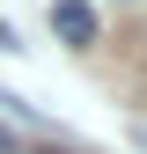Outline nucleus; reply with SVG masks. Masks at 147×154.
<instances>
[{
  "label": "nucleus",
  "instance_id": "obj_1",
  "mask_svg": "<svg viewBox=\"0 0 147 154\" xmlns=\"http://www.w3.org/2000/svg\"><path fill=\"white\" fill-rule=\"evenodd\" d=\"M52 29L66 44H96V8L88 0H52Z\"/></svg>",
  "mask_w": 147,
  "mask_h": 154
}]
</instances>
